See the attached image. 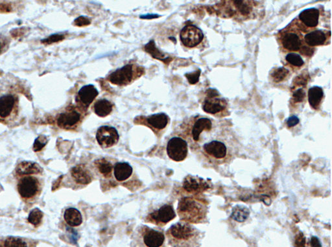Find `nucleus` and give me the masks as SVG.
<instances>
[{"label": "nucleus", "instance_id": "nucleus-37", "mask_svg": "<svg viewBox=\"0 0 332 247\" xmlns=\"http://www.w3.org/2000/svg\"><path fill=\"white\" fill-rule=\"evenodd\" d=\"M306 95L305 91L303 89H298L293 94V101L295 103H301L305 99Z\"/></svg>", "mask_w": 332, "mask_h": 247}, {"label": "nucleus", "instance_id": "nucleus-25", "mask_svg": "<svg viewBox=\"0 0 332 247\" xmlns=\"http://www.w3.org/2000/svg\"><path fill=\"white\" fill-rule=\"evenodd\" d=\"M113 105L107 99H102L96 101L94 106L95 112L101 117L109 115L113 111Z\"/></svg>", "mask_w": 332, "mask_h": 247}, {"label": "nucleus", "instance_id": "nucleus-5", "mask_svg": "<svg viewBox=\"0 0 332 247\" xmlns=\"http://www.w3.org/2000/svg\"><path fill=\"white\" fill-rule=\"evenodd\" d=\"M175 216L173 206L166 204L150 213L146 220L147 222L153 223L157 226H163L175 219Z\"/></svg>", "mask_w": 332, "mask_h": 247}, {"label": "nucleus", "instance_id": "nucleus-38", "mask_svg": "<svg viewBox=\"0 0 332 247\" xmlns=\"http://www.w3.org/2000/svg\"><path fill=\"white\" fill-rule=\"evenodd\" d=\"M91 20H90L89 18L83 17V16L77 18V19H75V21H74V23H75L76 26L78 27L86 26V25L91 24Z\"/></svg>", "mask_w": 332, "mask_h": 247}, {"label": "nucleus", "instance_id": "nucleus-33", "mask_svg": "<svg viewBox=\"0 0 332 247\" xmlns=\"http://www.w3.org/2000/svg\"><path fill=\"white\" fill-rule=\"evenodd\" d=\"M236 7L239 10L242 15H248L251 13L252 7L250 4L244 1H234Z\"/></svg>", "mask_w": 332, "mask_h": 247}, {"label": "nucleus", "instance_id": "nucleus-19", "mask_svg": "<svg viewBox=\"0 0 332 247\" xmlns=\"http://www.w3.org/2000/svg\"><path fill=\"white\" fill-rule=\"evenodd\" d=\"M15 105V98L13 95L6 94L0 96V117L9 116Z\"/></svg>", "mask_w": 332, "mask_h": 247}, {"label": "nucleus", "instance_id": "nucleus-4", "mask_svg": "<svg viewBox=\"0 0 332 247\" xmlns=\"http://www.w3.org/2000/svg\"><path fill=\"white\" fill-rule=\"evenodd\" d=\"M168 157L175 162L185 160L189 153L188 143L180 137H172L167 145Z\"/></svg>", "mask_w": 332, "mask_h": 247}, {"label": "nucleus", "instance_id": "nucleus-43", "mask_svg": "<svg viewBox=\"0 0 332 247\" xmlns=\"http://www.w3.org/2000/svg\"><path fill=\"white\" fill-rule=\"evenodd\" d=\"M0 75H1V73H0Z\"/></svg>", "mask_w": 332, "mask_h": 247}, {"label": "nucleus", "instance_id": "nucleus-11", "mask_svg": "<svg viewBox=\"0 0 332 247\" xmlns=\"http://www.w3.org/2000/svg\"><path fill=\"white\" fill-rule=\"evenodd\" d=\"M183 188L190 193L197 195L209 189L210 184L203 179L189 175L184 180Z\"/></svg>", "mask_w": 332, "mask_h": 247}, {"label": "nucleus", "instance_id": "nucleus-9", "mask_svg": "<svg viewBox=\"0 0 332 247\" xmlns=\"http://www.w3.org/2000/svg\"><path fill=\"white\" fill-rule=\"evenodd\" d=\"M82 114L77 109L70 108L60 113L57 117L58 126L64 129L75 128L81 121Z\"/></svg>", "mask_w": 332, "mask_h": 247}, {"label": "nucleus", "instance_id": "nucleus-10", "mask_svg": "<svg viewBox=\"0 0 332 247\" xmlns=\"http://www.w3.org/2000/svg\"><path fill=\"white\" fill-rule=\"evenodd\" d=\"M39 181L35 177H25L19 181L18 190L23 198H32L37 194L39 190Z\"/></svg>", "mask_w": 332, "mask_h": 247}, {"label": "nucleus", "instance_id": "nucleus-12", "mask_svg": "<svg viewBox=\"0 0 332 247\" xmlns=\"http://www.w3.org/2000/svg\"><path fill=\"white\" fill-rule=\"evenodd\" d=\"M98 94L99 92L95 86L93 85L84 86L79 90L76 97V101L85 111L95 101Z\"/></svg>", "mask_w": 332, "mask_h": 247}, {"label": "nucleus", "instance_id": "nucleus-24", "mask_svg": "<svg viewBox=\"0 0 332 247\" xmlns=\"http://www.w3.org/2000/svg\"><path fill=\"white\" fill-rule=\"evenodd\" d=\"M324 95L323 90L321 87H311L308 91V101L310 106L317 110L321 104Z\"/></svg>", "mask_w": 332, "mask_h": 247}, {"label": "nucleus", "instance_id": "nucleus-3", "mask_svg": "<svg viewBox=\"0 0 332 247\" xmlns=\"http://www.w3.org/2000/svg\"><path fill=\"white\" fill-rule=\"evenodd\" d=\"M139 240L144 247H163L165 236L162 231L147 226L141 227L138 232Z\"/></svg>", "mask_w": 332, "mask_h": 247}, {"label": "nucleus", "instance_id": "nucleus-30", "mask_svg": "<svg viewBox=\"0 0 332 247\" xmlns=\"http://www.w3.org/2000/svg\"><path fill=\"white\" fill-rule=\"evenodd\" d=\"M43 218V213L39 208L33 209L28 217V221L34 226H37L41 224Z\"/></svg>", "mask_w": 332, "mask_h": 247}, {"label": "nucleus", "instance_id": "nucleus-27", "mask_svg": "<svg viewBox=\"0 0 332 247\" xmlns=\"http://www.w3.org/2000/svg\"><path fill=\"white\" fill-rule=\"evenodd\" d=\"M145 49L147 53H149V54L152 55V57L155 58V59L161 60L162 61L168 59V58H165V55L161 51H159V49H157V47L155 46V42L153 41H150L145 45Z\"/></svg>", "mask_w": 332, "mask_h": 247}, {"label": "nucleus", "instance_id": "nucleus-20", "mask_svg": "<svg viewBox=\"0 0 332 247\" xmlns=\"http://www.w3.org/2000/svg\"><path fill=\"white\" fill-rule=\"evenodd\" d=\"M282 43L284 47L289 51H299L301 47V40L297 34L288 33L284 35Z\"/></svg>", "mask_w": 332, "mask_h": 247}, {"label": "nucleus", "instance_id": "nucleus-32", "mask_svg": "<svg viewBox=\"0 0 332 247\" xmlns=\"http://www.w3.org/2000/svg\"><path fill=\"white\" fill-rule=\"evenodd\" d=\"M288 73H289V71L285 69V67H283L275 69V71H273L271 75L275 82L279 83L285 78Z\"/></svg>", "mask_w": 332, "mask_h": 247}, {"label": "nucleus", "instance_id": "nucleus-13", "mask_svg": "<svg viewBox=\"0 0 332 247\" xmlns=\"http://www.w3.org/2000/svg\"><path fill=\"white\" fill-rule=\"evenodd\" d=\"M72 178L77 184L87 185L93 181V176L91 171L83 164H79L73 167L71 170Z\"/></svg>", "mask_w": 332, "mask_h": 247}, {"label": "nucleus", "instance_id": "nucleus-36", "mask_svg": "<svg viewBox=\"0 0 332 247\" xmlns=\"http://www.w3.org/2000/svg\"><path fill=\"white\" fill-rule=\"evenodd\" d=\"M201 70L194 71V72L189 73L186 74V77H187L189 82L191 84V85H195L197 83L199 80L200 75H201Z\"/></svg>", "mask_w": 332, "mask_h": 247}, {"label": "nucleus", "instance_id": "nucleus-26", "mask_svg": "<svg viewBox=\"0 0 332 247\" xmlns=\"http://www.w3.org/2000/svg\"><path fill=\"white\" fill-rule=\"evenodd\" d=\"M95 168L99 171L103 177H110L111 176V173L113 170V165L107 160V159H99L95 161Z\"/></svg>", "mask_w": 332, "mask_h": 247}, {"label": "nucleus", "instance_id": "nucleus-23", "mask_svg": "<svg viewBox=\"0 0 332 247\" xmlns=\"http://www.w3.org/2000/svg\"><path fill=\"white\" fill-rule=\"evenodd\" d=\"M20 175L38 174L42 171L41 167L37 163L24 161L18 165L16 169Z\"/></svg>", "mask_w": 332, "mask_h": 247}, {"label": "nucleus", "instance_id": "nucleus-1", "mask_svg": "<svg viewBox=\"0 0 332 247\" xmlns=\"http://www.w3.org/2000/svg\"><path fill=\"white\" fill-rule=\"evenodd\" d=\"M166 235L173 247H201L203 239L201 231L184 221L172 225Z\"/></svg>", "mask_w": 332, "mask_h": 247}, {"label": "nucleus", "instance_id": "nucleus-2", "mask_svg": "<svg viewBox=\"0 0 332 247\" xmlns=\"http://www.w3.org/2000/svg\"><path fill=\"white\" fill-rule=\"evenodd\" d=\"M180 219L190 224H199L207 221L208 204L205 201L195 196L180 199L177 208Z\"/></svg>", "mask_w": 332, "mask_h": 247}, {"label": "nucleus", "instance_id": "nucleus-7", "mask_svg": "<svg viewBox=\"0 0 332 247\" xmlns=\"http://www.w3.org/2000/svg\"><path fill=\"white\" fill-rule=\"evenodd\" d=\"M180 38L186 47L191 48L197 46L203 41L204 35L203 31L195 25H188L182 29Z\"/></svg>", "mask_w": 332, "mask_h": 247}, {"label": "nucleus", "instance_id": "nucleus-40", "mask_svg": "<svg viewBox=\"0 0 332 247\" xmlns=\"http://www.w3.org/2000/svg\"><path fill=\"white\" fill-rule=\"evenodd\" d=\"M312 50L313 49L309 48V47L305 46L302 48L301 53L305 55H311L313 54V51Z\"/></svg>", "mask_w": 332, "mask_h": 247}, {"label": "nucleus", "instance_id": "nucleus-35", "mask_svg": "<svg viewBox=\"0 0 332 247\" xmlns=\"http://www.w3.org/2000/svg\"><path fill=\"white\" fill-rule=\"evenodd\" d=\"M47 143V137L45 136H40L39 137H38L37 138L35 139V142H34V151H35V152L41 151L42 149L46 146Z\"/></svg>", "mask_w": 332, "mask_h": 247}, {"label": "nucleus", "instance_id": "nucleus-16", "mask_svg": "<svg viewBox=\"0 0 332 247\" xmlns=\"http://www.w3.org/2000/svg\"><path fill=\"white\" fill-rule=\"evenodd\" d=\"M299 19L304 24L309 27L317 26L319 23V11L315 8L304 10L299 15Z\"/></svg>", "mask_w": 332, "mask_h": 247}, {"label": "nucleus", "instance_id": "nucleus-42", "mask_svg": "<svg viewBox=\"0 0 332 247\" xmlns=\"http://www.w3.org/2000/svg\"><path fill=\"white\" fill-rule=\"evenodd\" d=\"M1 43H0V53H1Z\"/></svg>", "mask_w": 332, "mask_h": 247}, {"label": "nucleus", "instance_id": "nucleus-6", "mask_svg": "<svg viewBox=\"0 0 332 247\" xmlns=\"http://www.w3.org/2000/svg\"><path fill=\"white\" fill-rule=\"evenodd\" d=\"M133 65H127L117 69L109 75L108 79L113 85L126 86L137 77V71Z\"/></svg>", "mask_w": 332, "mask_h": 247}, {"label": "nucleus", "instance_id": "nucleus-17", "mask_svg": "<svg viewBox=\"0 0 332 247\" xmlns=\"http://www.w3.org/2000/svg\"><path fill=\"white\" fill-rule=\"evenodd\" d=\"M114 175L119 182L127 180L133 174V167L127 162H118L114 167Z\"/></svg>", "mask_w": 332, "mask_h": 247}, {"label": "nucleus", "instance_id": "nucleus-21", "mask_svg": "<svg viewBox=\"0 0 332 247\" xmlns=\"http://www.w3.org/2000/svg\"><path fill=\"white\" fill-rule=\"evenodd\" d=\"M305 40L309 46L321 45L325 43L327 37L325 33L322 30H315L305 35Z\"/></svg>", "mask_w": 332, "mask_h": 247}, {"label": "nucleus", "instance_id": "nucleus-31", "mask_svg": "<svg viewBox=\"0 0 332 247\" xmlns=\"http://www.w3.org/2000/svg\"><path fill=\"white\" fill-rule=\"evenodd\" d=\"M286 61L295 67H301L305 64L303 58L296 53H291L286 55Z\"/></svg>", "mask_w": 332, "mask_h": 247}, {"label": "nucleus", "instance_id": "nucleus-8", "mask_svg": "<svg viewBox=\"0 0 332 247\" xmlns=\"http://www.w3.org/2000/svg\"><path fill=\"white\" fill-rule=\"evenodd\" d=\"M119 135L115 127L102 126L96 133V139L102 148H109L117 144L119 141Z\"/></svg>", "mask_w": 332, "mask_h": 247}, {"label": "nucleus", "instance_id": "nucleus-22", "mask_svg": "<svg viewBox=\"0 0 332 247\" xmlns=\"http://www.w3.org/2000/svg\"><path fill=\"white\" fill-rule=\"evenodd\" d=\"M64 218L67 224L72 227L79 226L83 223L81 212L74 208L67 209L64 214Z\"/></svg>", "mask_w": 332, "mask_h": 247}, {"label": "nucleus", "instance_id": "nucleus-18", "mask_svg": "<svg viewBox=\"0 0 332 247\" xmlns=\"http://www.w3.org/2000/svg\"><path fill=\"white\" fill-rule=\"evenodd\" d=\"M146 121L151 128L160 131L163 130L167 126L169 122V117L165 113H155L148 117Z\"/></svg>", "mask_w": 332, "mask_h": 247}, {"label": "nucleus", "instance_id": "nucleus-34", "mask_svg": "<svg viewBox=\"0 0 332 247\" xmlns=\"http://www.w3.org/2000/svg\"><path fill=\"white\" fill-rule=\"evenodd\" d=\"M65 39V36L63 35H59V34H53L49 36L47 39L42 40L41 43L44 45H52V44L59 43L60 41H63Z\"/></svg>", "mask_w": 332, "mask_h": 247}, {"label": "nucleus", "instance_id": "nucleus-28", "mask_svg": "<svg viewBox=\"0 0 332 247\" xmlns=\"http://www.w3.org/2000/svg\"><path fill=\"white\" fill-rule=\"evenodd\" d=\"M249 212L245 207L237 206L233 210L232 218L238 222H243L249 216Z\"/></svg>", "mask_w": 332, "mask_h": 247}, {"label": "nucleus", "instance_id": "nucleus-39", "mask_svg": "<svg viewBox=\"0 0 332 247\" xmlns=\"http://www.w3.org/2000/svg\"><path fill=\"white\" fill-rule=\"evenodd\" d=\"M299 123V119L297 116H295V115L289 117L287 121V124L289 127L295 126Z\"/></svg>", "mask_w": 332, "mask_h": 247}, {"label": "nucleus", "instance_id": "nucleus-41", "mask_svg": "<svg viewBox=\"0 0 332 247\" xmlns=\"http://www.w3.org/2000/svg\"><path fill=\"white\" fill-rule=\"evenodd\" d=\"M159 17V16L156 14H147V15L141 16V19H154Z\"/></svg>", "mask_w": 332, "mask_h": 247}, {"label": "nucleus", "instance_id": "nucleus-29", "mask_svg": "<svg viewBox=\"0 0 332 247\" xmlns=\"http://www.w3.org/2000/svg\"><path fill=\"white\" fill-rule=\"evenodd\" d=\"M3 247H28L27 244L23 239L17 237H9L6 238Z\"/></svg>", "mask_w": 332, "mask_h": 247}, {"label": "nucleus", "instance_id": "nucleus-14", "mask_svg": "<svg viewBox=\"0 0 332 247\" xmlns=\"http://www.w3.org/2000/svg\"><path fill=\"white\" fill-rule=\"evenodd\" d=\"M213 128V122L207 117H201L195 121L191 130V139L194 142L199 141V137L205 131H211Z\"/></svg>", "mask_w": 332, "mask_h": 247}, {"label": "nucleus", "instance_id": "nucleus-15", "mask_svg": "<svg viewBox=\"0 0 332 247\" xmlns=\"http://www.w3.org/2000/svg\"><path fill=\"white\" fill-rule=\"evenodd\" d=\"M226 105L227 102L223 98H218L217 97L212 98L207 97L204 102L203 109L205 112L215 114L223 111L225 109Z\"/></svg>", "mask_w": 332, "mask_h": 247}]
</instances>
